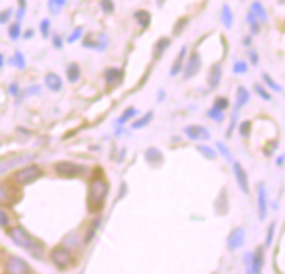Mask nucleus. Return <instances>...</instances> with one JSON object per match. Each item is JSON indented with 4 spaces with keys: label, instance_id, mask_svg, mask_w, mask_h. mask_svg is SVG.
<instances>
[{
    "label": "nucleus",
    "instance_id": "7c9ffc66",
    "mask_svg": "<svg viewBox=\"0 0 285 274\" xmlns=\"http://www.w3.org/2000/svg\"><path fill=\"white\" fill-rule=\"evenodd\" d=\"M151 119H153V112H146L143 117H139L136 122H133V127L134 129H143V127H146L148 124L151 122Z\"/></svg>",
    "mask_w": 285,
    "mask_h": 274
},
{
    "label": "nucleus",
    "instance_id": "1a4fd4ad",
    "mask_svg": "<svg viewBox=\"0 0 285 274\" xmlns=\"http://www.w3.org/2000/svg\"><path fill=\"white\" fill-rule=\"evenodd\" d=\"M184 134H186L188 139L196 140V142H201V140H208L210 137V131L203 125H188L184 127Z\"/></svg>",
    "mask_w": 285,
    "mask_h": 274
},
{
    "label": "nucleus",
    "instance_id": "c03bdc74",
    "mask_svg": "<svg viewBox=\"0 0 285 274\" xmlns=\"http://www.w3.org/2000/svg\"><path fill=\"white\" fill-rule=\"evenodd\" d=\"M12 17V9H5L3 12H0V24H7Z\"/></svg>",
    "mask_w": 285,
    "mask_h": 274
},
{
    "label": "nucleus",
    "instance_id": "4d7b16f0",
    "mask_svg": "<svg viewBox=\"0 0 285 274\" xmlns=\"http://www.w3.org/2000/svg\"><path fill=\"white\" fill-rule=\"evenodd\" d=\"M243 46H245V47H250L251 46V35H247L245 39H243Z\"/></svg>",
    "mask_w": 285,
    "mask_h": 274
},
{
    "label": "nucleus",
    "instance_id": "7ed1b4c3",
    "mask_svg": "<svg viewBox=\"0 0 285 274\" xmlns=\"http://www.w3.org/2000/svg\"><path fill=\"white\" fill-rule=\"evenodd\" d=\"M40 176H42V171H40L39 166L31 164V166L22 167L20 171H17L16 176H14V179H16V183H18V184H31V183H34V181L39 179Z\"/></svg>",
    "mask_w": 285,
    "mask_h": 274
},
{
    "label": "nucleus",
    "instance_id": "a211bd4d",
    "mask_svg": "<svg viewBox=\"0 0 285 274\" xmlns=\"http://www.w3.org/2000/svg\"><path fill=\"white\" fill-rule=\"evenodd\" d=\"M220 20H221V24H223L225 29H232L233 27V12H232V9H230V5H228V3H223V5H221Z\"/></svg>",
    "mask_w": 285,
    "mask_h": 274
},
{
    "label": "nucleus",
    "instance_id": "603ef678",
    "mask_svg": "<svg viewBox=\"0 0 285 274\" xmlns=\"http://www.w3.org/2000/svg\"><path fill=\"white\" fill-rule=\"evenodd\" d=\"M39 92H40V87H39V86H34V87L27 89V91L24 92V95H31V94H39Z\"/></svg>",
    "mask_w": 285,
    "mask_h": 274
},
{
    "label": "nucleus",
    "instance_id": "aec40b11",
    "mask_svg": "<svg viewBox=\"0 0 285 274\" xmlns=\"http://www.w3.org/2000/svg\"><path fill=\"white\" fill-rule=\"evenodd\" d=\"M107 44H109L107 37L104 34H99V35H96V42L86 40V42H84V47H89V49H96V50H104L107 47Z\"/></svg>",
    "mask_w": 285,
    "mask_h": 274
},
{
    "label": "nucleus",
    "instance_id": "4be33fe9",
    "mask_svg": "<svg viewBox=\"0 0 285 274\" xmlns=\"http://www.w3.org/2000/svg\"><path fill=\"white\" fill-rule=\"evenodd\" d=\"M66 76H67V80L69 82H77L81 77V69L79 65L76 64V62H72V64L67 65V69H66Z\"/></svg>",
    "mask_w": 285,
    "mask_h": 274
},
{
    "label": "nucleus",
    "instance_id": "6e6552de",
    "mask_svg": "<svg viewBox=\"0 0 285 274\" xmlns=\"http://www.w3.org/2000/svg\"><path fill=\"white\" fill-rule=\"evenodd\" d=\"M200 69H201V57H200L198 52H193V54L188 57L186 64L183 65V77L184 79H191V77H195L196 74L200 72Z\"/></svg>",
    "mask_w": 285,
    "mask_h": 274
},
{
    "label": "nucleus",
    "instance_id": "f704fd0d",
    "mask_svg": "<svg viewBox=\"0 0 285 274\" xmlns=\"http://www.w3.org/2000/svg\"><path fill=\"white\" fill-rule=\"evenodd\" d=\"M213 107L215 109H218V110H227L228 107H230V101H228L227 97H217L215 99V102H213Z\"/></svg>",
    "mask_w": 285,
    "mask_h": 274
},
{
    "label": "nucleus",
    "instance_id": "2eb2a0df",
    "mask_svg": "<svg viewBox=\"0 0 285 274\" xmlns=\"http://www.w3.org/2000/svg\"><path fill=\"white\" fill-rule=\"evenodd\" d=\"M262 266H264V247L260 246L251 256V274H262Z\"/></svg>",
    "mask_w": 285,
    "mask_h": 274
},
{
    "label": "nucleus",
    "instance_id": "58836bf2",
    "mask_svg": "<svg viewBox=\"0 0 285 274\" xmlns=\"http://www.w3.org/2000/svg\"><path fill=\"white\" fill-rule=\"evenodd\" d=\"M9 37L12 40H17L18 37H20V24H18V22H16V24H12L9 27Z\"/></svg>",
    "mask_w": 285,
    "mask_h": 274
},
{
    "label": "nucleus",
    "instance_id": "a878e982",
    "mask_svg": "<svg viewBox=\"0 0 285 274\" xmlns=\"http://www.w3.org/2000/svg\"><path fill=\"white\" fill-rule=\"evenodd\" d=\"M66 3H67V0H49V2H47V9H49V12L52 14V15H57V14L62 12Z\"/></svg>",
    "mask_w": 285,
    "mask_h": 274
},
{
    "label": "nucleus",
    "instance_id": "f8f14e48",
    "mask_svg": "<svg viewBox=\"0 0 285 274\" xmlns=\"http://www.w3.org/2000/svg\"><path fill=\"white\" fill-rule=\"evenodd\" d=\"M221 74H223V70H221V65L220 64H215L212 65V69H210L208 72V87L210 89H217L220 86L221 82Z\"/></svg>",
    "mask_w": 285,
    "mask_h": 274
},
{
    "label": "nucleus",
    "instance_id": "72a5a7b5",
    "mask_svg": "<svg viewBox=\"0 0 285 274\" xmlns=\"http://www.w3.org/2000/svg\"><path fill=\"white\" fill-rule=\"evenodd\" d=\"M238 114H240V110H238V109H233L232 117H230V127H228V131H227V137H228V139H230V137H232L233 131H235V127H236V121H238Z\"/></svg>",
    "mask_w": 285,
    "mask_h": 274
},
{
    "label": "nucleus",
    "instance_id": "4c0bfd02",
    "mask_svg": "<svg viewBox=\"0 0 285 274\" xmlns=\"http://www.w3.org/2000/svg\"><path fill=\"white\" fill-rule=\"evenodd\" d=\"M206 114H208L210 119H213L217 122H221L225 119V112H223V110H218V109H215V107H212V109H210Z\"/></svg>",
    "mask_w": 285,
    "mask_h": 274
},
{
    "label": "nucleus",
    "instance_id": "39448f33",
    "mask_svg": "<svg viewBox=\"0 0 285 274\" xmlns=\"http://www.w3.org/2000/svg\"><path fill=\"white\" fill-rule=\"evenodd\" d=\"M232 167H233V176H235V181H236V184H238L240 191H242L243 194H249L250 184H249V174H247L245 167H243L242 162H238V161H233Z\"/></svg>",
    "mask_w": 285,
    "mask_h": 274
},
{
    "label": "nucleus",
    "instance_id": "2f4dec72",
    "mask_svg": "<svg viewBox=\"0 0 285 274\" xmlns=\"http://www.w3.org/2000/svg\"><path fill=\"white\" fill-rule=\"evenodd\" d=\"M136 114H138V109H134V107H128V109L121 114L119 119H117V124H126V122H128L129 119H133Z\"/></svg>",
    "mask_w": 285,
    "mask_h": 274
},
{
    "label": "nucleus",
    "instance_id": "79ce46f5",
    "mask_svg": "<svg viewBox=\"0 0 285 274\" xmlns=\"http://www.w3.org/2000/svg\"><path fill=\"white\" fill-rule=\"evenodd\" d=\"M49 29H50V22L47 18H44L40 22V34H42V37H49Z\"/></svg>",
    "mask_w": 285,
    "mask_h": 274
},
{
    "label": "nucleus",
    "instance_id": "6ab92c4d",
    "mask_svg": "<svg viewBox=\"0 0 285 274\" xmlns=\"http://www.w3.org/2000/svg\"><path fill=\"white\" fill-rule=\"evenodd\" d=\"M186 47H181V50H180V54H178V57L175 59V62H173V65H171V76H178V74L183 70V65H184V57H186Z\"/></svg>",
    "mask_w": 285,
    "mask_h": 274
},
{
    "label": "nucleus",
    "instance_id": "e433bc0d",
    "mask_svg": "<svg viewBox=\"0 0 285 274\" xmlns=\"http://www.w3.org/2000/svg\"><path fill=\"white\" fill-rule=\"evenodd\" d=\"M233 72L238 74V76H242V74H247L249 72V64L243 61H236L235 64H233Z\"/></svg>",
    "mask_w": 285,
    "mask_h": 274
},
{
    "label": "nucleus",
    "instance_id": "c85d7f7f",
    "mask_svg": "<svg viewBox=\"0 0 285 274\" xmlns=\"http://www.w3.org/2000/svg\"><path fill=\"white\" fill-rule=\"evenodd\" d=\"M253 91H255V94H257L258 97L262 99V101H265V102H270V101H272V94H270V92H268L264 86H262V84H255V86H253Z\"/></svg>",
    "mask_w": 285,
    "mask_h": 274
},
{
    "label": "nucleus",
    "instance_id": "f257e3e1",
    "mask_svg": "<svg viewBox=\"0 0 285 274\" xmlns=\"http://www.w3.org/2000/svg\"><path fill=\"white\" fill-rule=\"evenodd\" d=\"M9 236H10V239H12L14 243L17 244V246H20V247H24V249H27L34 258H42L44 246L37 239L32 238V236L29 234V232L25 231L24 228H20V226H16V228H12L9 231Z\"/></svg>",
    "mask_w": 285,
    "mask_h": 274
},
{
    "label": "nucleus",
    "instance_id": "bb28decb",
    "mask_svg": "<svg viewBox=\"0 0 285 274\" xmlns=\"http://www.w3.org/2000/svg\"><path fill=\"white\" fill-rule=\"evenodd\" d=\"M134 18L139 24V27H143V29H146L151 22V15H150V12H146V10H138V12L134 14Z\"/></svg>",
    "mask_w": 285,
    "mask_h": 274
},
{
    "label": "nucleus",
    "instance_id": "3c124183",
    "mask_svg": "<svg viewBox=\"0 0 285 274\" xmlns=\"http://www.w3.org/2000/svg\"><path fill=\"white\" fill-rule=\"evenodd\" d=\"M251 256H253V254H251V253H247V254H245V262H247V274H251Z\"/></svg>",
    "mask_w": 285,
    "mask_h": 274
},
{
    "label": "nucleus",
    "instance_id": "5fc2aeb1",
    "mask_svg": "<svg viewBox=\"0 0 285 274\" xmlns=\"http://www.w3.org/2000/svg\"><path fill=\"white\" fill-rule=\"evenodd\" d=\"M284 162H285V154H280L279 157H277L275 164L279 166V167H282V166H284Z\"/></svg>",
    "mask_w": 285,
    "mask_h": 274
},
{
    "label": "nucleus",
    "instance_id": "473e14b6",
    "mask_svg": "<svg viewBox=\"0 0 285 274\" xmlns=\"http://www.w3.org/2000/svg\"><path fill=\"white\" fill-rule=\"evenodd\" d=\"M217 149H218V152L223 155V157L227 159L228 162H233V155L230 152V149L227 147V144H223L221 140H218V142H217Z\"/></svg>",
    "mask_w": 285,
    "mask_h": 274
},
{
    "label": "nucleus",
    "instance_id": "09e8293b",
    "mask_svg": "<svg viewBox=\"0 0 285 274\" xmlns=\"http://www.w3.org/2000/svg\"><path fill=\"white\" fill-rule=\"evenodd\" d=\"M249 59H250V64H251V65H258V62H260V57H258V52H255V50H250V52H249Z\"/></svg>",
    "mask_w": 285,
    "mask_h": 274
},
{
    "label": "nucleus",
    "instance_id": "20e7f679",
    "mask_svg": "<svg viewBox=\"0 0 285 274\" xmlns=\"http://www.w3.org/2000/svg\"><path fill=\"white\" fill-rule=\"evenodd\" d=\"M54 171L59 174V176L62 177H77L81 176L84 171H86V167L84 166H79L76 164V162H69V161H61L55 164Z\"/></svg>",
    "mask_w": 285,
    "mask_h": 274
},
{
    "label": "nucleus",
    "instance_id": "6e6d98bb",
    "mask_svg": "<svg viewBox=\"0 0 285 274\" xmlns=\"http://www.w3.org/2000/svg\"><path fill=\"white\" fill-rule=\"evenodd\" d=\"M9 89H10V94H12L14 97H16V95L18 94V86H17V84H12V86H10Z\"/></svg>",
    "mask_w": 285,
    "mask_h": 274
},
{
    "label": "nucleus",
    "instance_id": "423d86ee",
    "mask_svg": "<svg viewBox=\"0 0 285 274\" xmlns=\"http://www.w3.org/2000/svg\"><path fill=\"white\" fill-rule=\"evenodd\" d=\"M50 259H52V262L59 269H66L69 264H71L72 256H71V251L66 249V247H62V246H59V247H54L52 249Z\"/></svg>",
    "mask_w": 285,
    "mask_h": 274
},
{
    "label": "nucleus",
    "instance_id": "412c9836",
    "mask_svg": "<svg viewBox=\"0 0 285 274\" xmlns=\"http://www.w3.org/2000/svg\"><path fill=\"white\" fill-rule=\"evenodd\" d=\"M169 44H171V42H169L168 37H163V39L158 40L156 46H154V49H153V57L154 59H160L163 55V52H165L169 47Z\"/></svg>",
    "mask_w": 285,
    "mask_h": 274
},
{
    "label": "nucleus",
    "instance_id": "13d9d810",
    "mask_svg": "<svg viewBox=\"0 0 285 274\" xmlns=\"http://www.w3.org/2000/svg\"><path fill=\"white\" fill-rule=\"evenodd\" d=\"M32 35H34V30H27V32H25V34H24L25 39H31Z\"/></svg>",
    "mask_w": 285,
    "mask_h": 274
},
{
    "label": "nucleus",
    "instance_id": "b1692460",
    "mask_svg": "<svg viewBox=\"0 0 285 274\" xmlns=\"http://www.w3.org/2000/svg\"><path fill=\"white\" fill-rule=\"evenodd\" d=\"M247 22H249V25H250L251 35L260 34V24H262V22L258 20L257 17H255V14L251 12V10H249V14H247Z\"/></svg>",
    "mask_w": 285,
    "mask_h": 274
},
{
    "label": "nucleus",
    "instance_id": "4468645a",
    "mask_svg": "<svg viewBox=\"0 0 285 274\" xmlns=\"http://www.w3.org/2000/svg\"><path fill=\"white\" fill-rule=\"evenodd\" d=\"M123 77H124L123 70L117 67H111L106 70V82L109 84V86H117V84L123 80Z\"/></svg>",
    "mask_w": 285,
    "mask_h": 274
},
{
    "label": "nucleus",
    "instance_id": "864d4df0",
    "mask_svg": "<svg viewBox=\"0 0 285 274\" xmlns=\"http://www.w3.org/2000/svg\"><path fill=\"white\" fill-rule=\"evenodd\" d=\"M54 47H55V49H61V47H62V40H61V37H59V35L54 37Z\"/></svg>",
    "mask_w": 285,
    "mask_h": 274
},
{
    "label": "nucleus",
    "instance_id": "a18cd8bd",
    "mask_svg": "<svg viewBox=\"0 0 285 274\" xmlns=\"http://www.w3.org/2000/svg\"><path fill=\"white\" fill-rule=\"evenodd\" d=\"M9 223H10L9 216H7L5 211L0 207V228H5V226H9Z\"/></svg>",
    "mask_w": 285,
    "mask_h": 274
},
{
    "label": "nucleus",
    "instance_id": "8fccbe9b",
    "mask_svg": "<svg viewBox=\"0 0 285 274\" xmlns=\"http://www.w3.org/2000/svg\"><path fill=\"white\" fill-rule=\"evenodd\" d=\"M9 191H7V187L5 186H2V184H0V202H7L9 201Z\"/></svg>",
    "mask_w": 285,
    "mask_h": 274
},
{
    "label": "nucleus",
    "instance_id": "c756f323",
    "mask_svg": "<svg viewBox=\"0 0 285 274\" xmlns=\"http://www.w3.org/2000/svg\"><path fill=\"white\" fill-rule=\"evenodd\" d=\"M10 65H14V67L18 70L25 69V59H24V55H22V52H16V54H14V57L10 59Z\"/></svg>",
    "mask_w": 285,
    "mask_h": 274
},
{
    "label": "nucleus",
    "instance_id": "ddd939ff",
    "mask_svg": "<svg viewBox=\"0 0 285 274\" xmlns=\"http://www.w3.org/2000/svg\"><path fill=\"white\" fill-rule=\"evenodd\" d=\"M250 102V92L247 87L240 86L236 87V95H235V109H242V107H245L247 104Z\"/></svg>",
    "mask_w": 285,
    "mask_h": 274
},
{
    "label": "nucleus",
    "instance_id": "dca6fc26",
    "mask_svg": "<svg viewBox=\"0 0 285 274\" xmlns=\"http://www.w3.org/2000/svg\"><path fill=\"white\" fill-rule=\"evenodd\" d=\"M44 84H46L47 89H50V91H61L62 89V79L57 76V74L54 72H49L46 76V79H44Z\"/></svg>",
    "mask_w": 285,
    "mask_h": 274
},
{
    "label": "nucleus",
    "instance_id": "de8ad7c7",
    "mask_svg": "<svg viewBox=\"0 0 285 274\" xmlns=\"http://www.w3.org/2000/svg\"><path fill=\"white\" fill-rule=\"evenodd\" d=\"M273 231H275V223H270L268 226V231H267V241H265V244L270 246L272 244V239H273Z\"/></svg>",
    "mask_w": 285,
    "mask_h": 274
},
{
    "label": "nucleus",
    "instance_id": "9d476101",
    "mask_svg": "<svg viewBox=\"0 0 285 274\" xmlns=\"http://www.w3.org/2000/svg\"><path fill=\"white\" fill-rule=\"evenodd\" d=\"M5 268L9 274H29V266L24 259L10 256L5 262Z\"/></svg>",
    "mask_w": 285,
    "mask_h": 274
},
{
    "label": "nucleus",
    "instance_id": "f03ea898",
    "mask_svg": "<svg viewBox=\"0 0 285 274\" xmlns=\"http://www.w3.org/2000/svg\"><path fill=\"white\" fill-rule=\"evenodd\" d=\"M109 191V186L104 179H96L89 186V194H87V209L91 213H99L104 206V199Z\"/></svg>",
    "mask_w": 285,
    "mask_h": 274
},
{
    "label": "nucleus",
    "instance_id": "c9c22d12",
    "mask_svg": "<svg viewBox=\"0 0 285 274\" xmlns=\"http://www.w3.org/2000/svg\"><path fill=\"white\" fill-rule=\"evenodd\" d=\"M238 132L242 137H249L251 132V121H242L238 125Z\"/></svg>",
    "mask_w": 285,
    "mask_h": 274
},
{
    "label": "nucleus",
    "instance_id": "a19ab883",
    "mask_svg": "<svg viewBox=\"0 0 285 274\" xmlns=\"http://www.w3.org/2000/svg\"><path fill=\"white\" fill-rule=\"evenodd\" d=\"M81 35H83V27H77V29H74V32H72V34L67 37V44H74V42H76L77 39H79Z\"/></svg>",
    "mask_w": 285,
    "mask_h": 274
},
{
    "label": "nucleus",
    "instance_id": "9b49d317",
    "mask_svg": "<svg viewBox=\"0 0 285 274\" xmlns=\"http://www.w3.org/2000/svg\"><path fill=\"white\" fill-rule=\"evenodd\" d=\"M245 239H247V236H245V229H243V228H236V229H233L232 234L228 236V247H230L232 251L240 249V247H242L243 244H245Z\"/></svg>",
    "mask_w": 285,
    "mask_h": 274
},
{
    "label": "nucleus",
    "instance_id": "37998d69",
    "mask_svg": "<svg viewBox=\"0 0 285 274\" xmlns=\"http://www.w3.org/2000/svg\"><path fill=\"white\" fill-rule=\"evenodd\" d=\"M186 24H188V18H181L178 24L175 25V30H173V34H175V35H180L181 32L184 30V25H186Z\"/></svg>",
    "mask_w": 285,
    "mask_h": 274
},
{
    "label": "nucleus",
    "instance_id": "f3484780",
    "mask_svg": "<svg viewBox=\"0 0 285 274\" xmlns=\"http://www.w3.org/2000/svg\"><path fill=\"white\" fill-rule=\"evenodd\" d=\"M250 10L255 14V17H257L260 22H264V24H267V22H268V14H267V9H265V7L262 5L260 2H258V0H255V2H251Z\"/></svg>",
    "mask_w": 285,
    "mask_h": 274
},
{
    "label": "nucleus",
    "instance_id": "cd10ccee",
    "mask_svg": "<svg viewBox=\"0 0 285 274\" xmlns=\"http://www.w3.org/2000/svg\"><path fill=\"white\" fill-rule=\"evenodd\" d=\"M198 152L203 155V157L210 159V161H215L217 159V151L210 146H205V144H200L198 146Z\"/></svg>",
    "mask_w": 285,
    "mask_h": 274
},
{
    "label": "nucleus",
    "instance_id": "393cba45",
    "mask_svg": "<svg viewBox=\"0 0 285 274\" xmlns=\"http://www.w3.org/2000/svg\"><path fill=\"white\" fill-rule=\"evenodd\" d=\"M144 155H146V161L151 162V164H160V162L163 161V154L160 152V149H156V147H150Z\"/></svg>",
    "mask_w": 285,
    "mask_h": 274
},
{
    "label": "nucleus",
    "instance_id": "bf43d9fd",
    "mask_svg": "<svg viewBox=\"0 0 285 274\" xmlns=\"http://www.w3.org/2000/svg\"><path fill=\"white\" fill-rule=\"evenodd\" d=\"M3 64H5V61H3V55H2V54H0V69H2V67H3Z\"/></svg>",
    "mask_w": 285,
    "mask_h": 274
},
{
    "label": "nucleus",
    "instance_id": "5701e85b",
    "mask_svg": "<svg viewBox=\"0 0 285 274\" xmlns=\"http://www.w3.org/2000/svg\"><path fill=\"white\" fill-rule=\"evenodd\" d=\"M260 77H262V80H264V86H267L270 91H273V92H282V86L280 84H277L275 80L272 79V76H270L268 72H262L260 74Z\"/></svg>",
    "mask_w": 285,
    "mask_h": 274
},
{
    "label": "nucleus",
    "instance_id": "ea45409f",
    "mask_svg": "<svg viewBox=\"0 0 285 274\" xmlns=\"http://www.w3.org/2000/svg\"><path fill=\"white\" fill-rule=\"evenodd\" d=\"M101 7L104 14H113L114 12V3L113 0H101Z\"/></svg>",
    "mask_w": 285,
    "mask_h": 274
},
{
    "label": "nucleus",
    "instance_id": "0eeeda50",
    "mask_svg": "<svg viewBox=\"0 0 285 274\" xmlns=\"http://www.w3.org/2000/svg\"><path fill=\"white\" fill-rule=\"evenodd\" d=\"M257 206H258V219L264 221L268 213V198H267V189H265V183L257 184Z\"/></svg>",
    "mask_w": 285,
    "mask_h": 274
},
{
    "label": "nucleus",
    "instance_id": "49530a36",
    "mask_svg": "<svg viewBox=\"0 0 285 274\" xmlns=\"http://www.w3.org/2000/svg\"><path fill=\"white\" fill-rule=\"evenodd\" d=\"M277 147H279V140H272L270 144H267V146H265V155H272V152Z\"/></svg>",
    "mask_w": 285,
    "mask_h": 274
}]
</instances>
